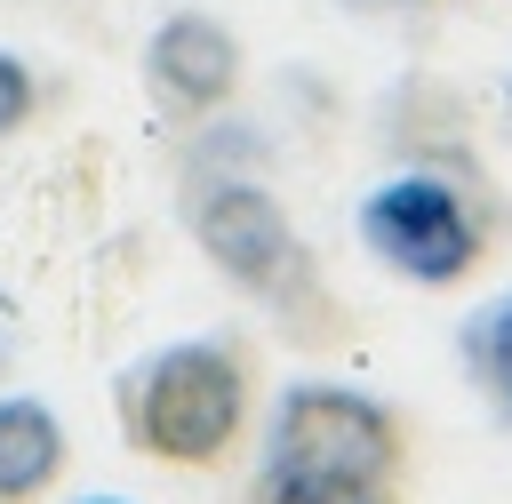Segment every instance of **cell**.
Returning a JSON list of instances; mask_svg holds the SVG:
<instances>
[{
    "label": "cell",
    "instance_id": "obj_1",
    "mask_svg": "<svg viewBox=\"0 0 512 504\" xmlns=\"http://www.w3.org/2000/svg\"><path fill=\"white\" fill-rule=\"evenodd\" d=\"M120 408V440L152 464L176 472H216L256 416V368L232 336H184L160 344L152 360H136L112 392Z\"/></svg>",
    "mask_w": 512,
    "mask_h": 504
},
{
    "label": "cell",
    "instance_id": "obj_2",
    "mask_svg": "<svg viewBox=\"0 0 512 504\" xmlns=\"http://www.w3.org/2000/svg\"><path fill=\"white\" fill-rule=\"evenodd\" d=\"M264 464L280 472H320V480H368V488H400L408 472V424L400 408H384L360 384L336 376H304L272 400L264 424Z\"/></svg>",
    "mask_w": 512,
    "mask_h": 504
},
{
    "label": "cell",
    "instance_id": "obj_3",
    "mask_svg": "<svg viewBox=\"0 0 512 504\" xmlns=\"http://www.w3.org/2000/svg\"><path fill=\"white\" fill-rule=\"evenodd\" d=\"M352 224H360V248L384 272L416 280V288H456V280H472L488 264V224L432 168H408V176L368 184L360 208H352Z\"/></svg>",
    "mask_w": 512,
    "mask_h": 504
},
{
    "label": "cell",
    "instance_id": "obj_4",
    "mask_svg": "<svg viewBox=\"0 0 512 504\" xmlns=\"http://www.w3.org/2000/svg\"><path fill=\"white\" fill-rule=\"evenodd\" d=\"M184 224H192V240L208 248V264L232 288H248L264 304H304L312 296V256H304L288 208L264 184H248V176H200L184 192Z\"/></svg>",
    "mask_w": 512,
    "mask_h": 504
},
{
    "label": "cell",
    "instance_id": "obj_5",
    "mask_svg": "<svg viewBox=\"0 0 512 504\" xmlns=\"http://www.w3.org/2000/svg\"><path fill=\"white\" fill-rule=\"evenodd\" d=\"M144 80H152V96H160L168 112L208 120V112H224L232 88H240V40H232L208 8H176V16H160L152 40H144Z\"/></svg>",
    "mask_w": 512,
    "mask_h": 504
},
{
    "label": "cell",
    "instance_id": "obj_6",
    "mask_svg": "<svg viewBox=\"0 0 512 504\" xmlns=\"http://www.w3.org/2000/svg\"><path fill=\"white\" fill-rule=\"evenodd\" d=\"M64 424L32 392H0V504H40L64 480Z\"/></svg>",
    "mask_w": 512,
    "mask_h": 504
},
{
    "label": "cell",
    "instance_id": "obj_7",
    "mask_svg": "<svg viewBox=\"0 0 512 504\" xmlns=\"http://www.w3.org/2000/svg\"><path fill=\"white\" fill-rule=\"evenodd\" d=\"M464 368L488 392V408L512 424V296H496V304H480L464 320Z\"/></svg>",
    "mask_w": 512,
    "mask_h": 504
},
{
    "label": "cell",
    "instance_id": "obj_8",
    "mask_svg": "<svg viewBox=\"0 0 512 504\" xmlns=\"http://www.w3.org/2000/svg\"><path fill=\"white\" fill-rule=\"evenodd\" d=\"M248 504H400V488H368V480H320V472H280L264 464Z\"/></svg>",
    "mask_w": 512,
    "mask_h": 504
},
{
    "label": "cell",
    "instance_id": "obj_9",
    "mask_svg": "<svg viewBox=\"0 0 512 504\" xmlns=\"http://www.w3.org/2000/svg\"><path fill=\"white\" fill-rule=\"evenodd\" d=\"M32 104H40V80H32V64H24L16 48H0V136H16V128L32 120Z\"/></svg>",
    "mask_w": 512,
    "mask_h": 504
},
{
    "label": "cell",
    "instance_id": "obj_10",
    "mask_svg": "<svg viewBox=\"0 0 512 504\" xmlns=\"http://www.w3.org/2000/svg\"><path fill=\"white\" fill-rule=\"evenodd\" d=\"M352 8H424V0H352Z\"/></svg>",
    "mask_w": 512,
    "mask_h": 504
},
{
    "label": "cell",
    "instance_id": "obj_11",
    "mask_svg": "<svg viewBox=\"0 0 512 504\" xmlns=\"http://www.w3.org/2000/svg\"><path fill=\"white\" fill-rule=\"evenodd\" d=\"M88 504H120V496H88Z\"/></svg>",
    "mask_w": 512,
    "mask_h": 504
},
{
    "label": "cell",
    "instance_id": "obj_12",
    "mask_svg": "<svg viewBox=\"0 0 512 504\" xmlns=\"http://www.w3.org/2000/svg\"><path fill=\"white\" fill-rule=\"evenodd\" d=\"M504 96H512V80H504Z\"/></svg>",
    "mask_w": 512,
    "mask_h": 504
}]
</instances>
